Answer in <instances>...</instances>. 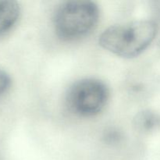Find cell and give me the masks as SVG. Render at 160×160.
Segmentation results:
<instances>
[{"label": "cell", "mask_w": 160, "mask_h": 160, "mask_svg": "<svg viewBox=\"0 0 160 160\" xmlns=\"http://www.w3.org/2000/svg\"><path fill=\"white\" fill-rule=\"evenodd\" d=\"M158 26L152 20L120 23L105 30L98 43L106 51L119 57L132 59L144 52L154 42Z\"/></svg>", "instance_id": "6da1fadb"}, {"label": "cell", "mask_w": 160, "mask_h": 160, "mask_svg": "<svg viewBox=\"0 0 160 160\" xmlns=\"http://www.w3.org/2000/svg\"><path fill=\"white\" fill-rule=\"evenodd\" d=\"M99 18V7L94 2H65L53 13V30L56 37L62 42H77L95 30Z\"/></svg>", "instance_id": "7a4b0ae2"}, {"label": "cell", "mask_w": 160, "mask_h": 160, "mask_svg": "<svg viewBox=\"0 0 160 160\" xmlns=\"http://www.w3.org/2000/svg\"><path fill=\"white\" fill-rule=\"evenodd\" d=\"M109 99V89L96 78L75 81L67 90L66 106L71 113L82 118H92L101 113Z\"/></svg>", "instance_id": "3957f363"}, {"label": "cell", "mask_w": 160, "mask_h": 160, "mask_svg": "<svg viewBox=\"0 0 160 160\" xmlns=\"http://www.w3.org/2000/svg\"><path fill=\"white\" fill-rule=\"evenodd\" d=\"M20 6L12 0H0V36L12 29L19 20Z\"/></svg>", "instance_id": "277c9868"}, {"label": "cell", "mask_w": 160, "mask_h": 160, "mask_svg": "<svg viewBox=\"0 0 160 160\" xmlns=\"http://www.w3.org/2000/svg\"><path fill=\"white\" fill-rule=\"evenodd\" d=\"M158 118L149 111L139 112L135 118V126L139 131H148L156 126Z\"/></svg>", "instance_id": "5b68a950"}, {"label": "cell", "mask_w": 160, "mask_h": 160, "mask_svg": "<svg viewBox=\"0 0 160 160\" xmlns=\"http://www.w3.org/2000/svg\"><path fill=\"white\" fill-rule=\"evenodd\" d=\"M11 84V78L6 71L0 70V97L4 95Z\"/></svg>", "instance_id": "8992f818"}]
</instances>
